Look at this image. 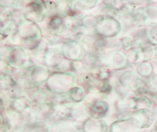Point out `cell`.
Segmentation results:
<instances>
[{"label": "cell", "instance_id": "3", "mask_svg": "<svg viewBox=\"0 0 157 132\" xmlns=\"http://www.w3.org/2000/svg\"><path fill=\"white\" fill-rule=\"evenodd\" d=\"M1 60L13 70H24L31 66L30 59L24 47L18 44H6L1 49Z\"/></svg>", "mask_w": 157, "mask_h": 132}, {"label": "cell", "instance_id": "29", "mask_svg": "<svg viewBox=\"0 0 157 132\" xmlns=\"http://www.w3.org/2000/svg\"><path fill=\"white\" fill-rule=\"evenodd\" d=\"M126 3L130 4L131 6H134L137 7H143L145 6H148V0H124Z\"/></svg>", "mask_w": 157, "mask_h": 132}, {"label": "cell", "instance_id": "12", "mask_svg": "<svg viewBox=\"0 0 157 132\" xmlns=\"http://www.w3.org/2000/svg\"><path fill=\"white\" fill-rule=\"evenodd\" d=\"M82 43L88 52H101L105 50L107 40L97 33L88 34L84 36L82 39Z\"/></svg>", "mask_w": 157, "mask_h": 132}, {"label": "cell", "instance_id": "5", "mask_svg": "<svg viewBox=\"0 0 157 132\" xmlns=\"http://www.w3.org/2000/svg\"><path fill=\"white\" fill-rule=\"evenodd\" d=\"M123 29L121 22L116 17L102 15L98 22L95 33L105 39L114 38L120 34Z\"/></svg>", "mask_w": 157, "mask_h": 132}, {"label": "cell", "instance_id": "14", "mask_svg": "<svg viewBox=\"0 0 157 132\" xmlns=\"http://www.w3.org/2000/svg\"><path fill=\"white\" fill-rule=\"evenodd\" d=\"M141 123V129H148L153 126L156 120V113L152 109H143L130 113Z\"/></svg>", "mask_w": 157, "mask_h": 132}, {"label": "cell", "instance_id": "1", "mask_svg": "<svg viewBox=\"0 0 157 132\" xmlns=\"http://www.w3.org/2000/svg\"><path fill=\"white\" fill-rule=\"evenodd\" d=\"M13 36H16L18 45L31 52L37 50L43 40V32L38 23L27 20L18 26L17 31Z\"/></svg>", "mask_w": 157, "mask_h": 132}, {"label": "cell", "instance_id": "26", "mask_svg": "<svg viewBox=\"0 0 157 132\" xmlns=\"http://www.w3.org/2000/svg\"><path fill=\"white\" fill-rule=\"evenodd\" d=\"M141 10L146 21L147 26L157 22V6H145L141 7Z\"/></svg>", "mask_w": 157, "mask_h": 132}, {"label": "cell", "instance_id": "24", "mask_svg": "<svg viewBox=\"0 0 157 132\" xmlns=\"http://www.w3.org/2000/svg\"><path fill=\"white\" fill-rule=\"evenodd\" d=\"M136 71L137 74L142 78H151L154 71H155V67L153 64L151 63V61L147 60V61L141 62L136 67Z\"/></svg>", "mask_w": 157, "mask_h": 132}, {"label": "cell", "instance_id": "11", "mask_svg": "<svg viewBox=\"0 0 157 132\" xmlns=\"http://www.w3.org/2000/svg\"><path fill=\"white\" fill-rule=\"evenodd\" d=\"M64 60L63 56L61 47L50 46L47 47L43 57V63L50 69H55Z\"/></svg>", "mask_w": 157, "mask_h": 132}, {"label": "cell", "instance_id": "27", "mask_svg": "<svg viewBox=\"0 0 157 132\" xmlns=\"http://www.w3.org/2000/svg\"><path fill=\"white\" fill-rule=\"evenodd\" d=\"M145 31L148 43L157 46V22H153L145 26Z\"/></svg>", "mask_w": 157, "mask_h": 132}, {"label": "cell", "instance_id": "10", "mask_svg": "<svg viewBox=\"0 0 157 132\" xmlns=\"http://www.w3.org/2000/svg\"><path fill=\"white\" fill-rule=\"evenodd\" d=\"M141 129L140 122L132 116L122 118L113 122L109 127V132H137Z\"/></svg>", "mask_w": 157, "mask_h": 132}, {"label": "cell", "instance_id": "30", "mask_svg": "<svg viewBox=\"0 0 157 132\" xmlns=\"http://www.w3.org/2000/svg\"><path fill=\"white\" fill-rule=\"evenodd\" d=\"M101 2L105 6L116 7L117 6V0H101Z\"/></svg>", "mask_w": 157, "mask_h": 132}, {"label": "cell", "instance_id": "34", "mask_svg": "<svg viewBox=\"0 0 157 132\" xmlns=\"http://www.w3.org/2000/svg\"><path fill=\"white\" fill-rule=\"evenodd\" d=\"M147 129H142V130H141V131H140V130H139V131H137V132H147Z\"/></svg>", "mask_w": 157, "mask_h": 132}, {"label": "cell", "instance_id": "13", "mask_svg": "<svg viewBox=\"0 0 157 132\" xmlns=\"http://www.w3.org/2000/svg\"><path fill=\"white\" fill-rule=\"evenodd\" d=\"M50 124V132H78V122L71 118L56 119Z\"/></svg>", "mask_w": 157, "mask_h": 132}, {"label": "cell", "instance_id": "6", "mask_svg": "<svg viewBox=\"0 0 157 132\" xmlns=\"http://www.w3.org/2000/svg\"><path fill=\"white\" fill-rule=\"evenodd\" d=\"M21 10L26 20L39 23L47 17L48 6L45 0H29Z\"/></svg>", "mask_w": 157, "mask_h": 132}, {"label": "cell", "instance_id": "19", "mask_svg": "<svg viewBox=\"0 0 157 132\" xmlns=\"http://www.w3.org/2000/svg\"><path fill=\"white\" fill-rule=\"evenodd\" d=\"M72 109H71V118L75 119L77 122H84L90 116L89 112H88V105L87 104L79 103L77 105H72Z\"/></svg>", "mask_w": 157, "mask_h": 132}, {"label": "cell", "instance_id": "31", "mask_svg": "<svg viewBox=\"0 0 157 132\" xmlns=\"http://www.w3.org/2000/svg\"><path fill=\"white\" fill-rule=\"evenodd\" d=\"M150 132H157V122L154 123V125L152 126V129L150 130Z\"/></svg>", "mask_w": 157, "mask_h": 132}, {"label": "cell", "instance_id": "4", "mask_svg": "<svg viewBox=\"0 0 157 132\" xmlns=\"http://www.w3.org/2000/svg\"><path fill=\"white\" fill-rule=\"evenodd\" d=\"M101 67L110 69L111 71H123L130 67L127 56L121 50H105L99 53Z\"/></svg>", "mask_w": 157, "mask_h": 132}, {"label": "cell", "instance_id": "15", "mask_svg": "<svg viewBox=\"0 0 157 132\" xmlns=\"http://www.w3.org/2000/svg\"><path fill=\"white\" fill-rule=\"evenodd\" d=\"M87 105L90 116L95 119H103L109 112V103L104 100H94Z\"/></svg>", "mask_w": 157, "mask_h": 132}, {"label": "cell", "instance_id": "25", "mask_svg": "<svg viewBox=\"0 0 157 132\" xmlns=\"http://www.w3.org/2000/svg\"><path fill=\"white\" fill-rule=\"evenodd\" d=\"M101 14H87L80 19V26L85 29H95Z\"/></svg>", "mask_w": 157, "mask_h": 132}, {"label": "cell", "instance_id": "18", "mask_svg": "<svg viewBox=\"0 0 157 132\" xmlns=\"http://www.w3.org/2000/svg\"><path fill=\"white\" fill-rule=\"evenodd\" d=\"M32 105H33V103L29 97L21 94L19 96L11 99L10 107L21 113H23L29 111L32 108Z\"/></svg>", "mask_w": 157, "mask_h": 132}, {"label": "cell", "instance_id": "21", "mask_svg": "<svg viewBox=\"0 0 157 132\" xmlns=\"http://www.w3.org/2000/svg\"><path fill=\"white\" fill-rule=\"evenodd\" d=\"M17 129L20 132H50V125L44 122H31Z\"/></svg>", "mask_w": 157, "mask_h": 132}, {"label": "cell", "instance_id": "20", "mask_svg": "<svg viewBox=\"0 0 157 132\" xmlns=\"http://www.w3.org/2000/svg\"><path fill=\"white\" fill-rule=\"evenodd\" d=\"M86 97V91L82 86H74L66 93L68 102L72 104L82 103Z\"/></svg>", "mask_w": 157, "mask_h": 132}, {"label": "cell", "instance_id": "33", "mask_svg": "<svg viewBox=\"0 0 157 132\" xmlns=\"http://www.w3.org/2000/svg\"><path fill=\"white\" fill-rule=\"evenodd\" d=\"M57 1H61V2H68V3H71V2H72V0H57Z\"/></svg>", "mask_w": 157, "mask_h": 132}, {"label": "cell", "instance_id": "2", "mask_svg": "<svg viewBox=\"0 0 157 132\" xmlns=\"http://www.w3.org/2000/svg\"><path fill=\"white\" fill-rule=\"evenodd\" d=\"M78 77L72 71H54L44 84V89L56 95H61L69 92L77 83Z\"/></svg>", "mask_w": 157, "mask_h": 132}, {"label": "cell", "instance_id": "28", "mask_svg": "<svg viewBox=\"0 0 157 132\" xmlns=\"http://www.w3.org/2000/svg\"><path fill=\"white\" fill-rule=\"evenodd\" d=\"M147 86L152 93L157 94V70H155L151 78H148Z\"/></svg>", "mask_w": 157, "mask_h": 132}, {"label": "cell", "instance_id": "35", "mask_svg": "<svg viewBox=\"0 0 157 132\" xmlns=\"http://www.w3.org/2000/svg\"><path fill=\"white\" fill-rule=\"evenodd\" d=\"M21 1H25V0H21ZM28 1H29V0H28Z\"/></svg>", "mask_w": 157, "mask_h": 132}, {"label": "cell", "instance_id": "16", "mask_svg": "<svg viewBox=\"0 0 157 132\" xmlns=\"http://www.w3.org/2000/svg\"><path fill=\"white\" fill-rule=\"evenodd\" d=\"M109 130V125L103 119H95L89 117L81 126L82 132H108Z\"/></svg>", "mask_w": 157, "mask_h": 132}, {"label": "cell", "instance_id": "9", "mask_svg": "<svg viewBox=\"0 0 157 132\" xmlns=\"http://www.w3.org/2000/svg\"><path fill=\"white\" fill-rule=\"evenodd\" d=\"M27 72L32 88L44 85L51 74L50 68L43 64H32L27 68Z\"/></svg>", "mask_w": 157, "mask_h": 132}, {"label": "cell", "instance_id": "32", "mask_svg": "<svg viewBox=\"0 0 157 132\" xmlns=\"http://www.w3.org/2000/svg\"><path fill=\"white\" fill-rule=\"evenodd\" d=\"M148 2L151 4H157V0H148Z\"/></svg>", "mask_w": 157, "mask_h": 132}, {"label": "cell", "instance_id": "17", "mask_svg": "<svg viewBox=\"0 0 157 132\" xmlns=\"http://www.w3.org/2000/svg\"><path fill=\"white\" fill-rule=\"evenodd\" d=\"M115 108L120 113H131L137 111V103L135 96L125 97L117 100L115 103Z\"/></svg>", "mask_w": 157, "mask_h": 132}, {"label": "cell", "instance_id": "8", "mask_svg": "<svg viewBox=\"0 0 157 132\" xmlns=\"http://www.w3.org/2000/svg\"><path fill=\"white\" fill-rule=\"evenodd\" d=\"M64 58L69 61L83 60L86 54V49L82 43L73 39H67L61 45Z\"/></svg>", "mask_w": 157, "mask_h": 132}, {"label": "cell", "instance_id": "23", "mask_svg": "<svg viewBox=\"0 0 157 132\" xmlns=\"http://www.w3.org/2000/svg\"><path fill=\"white\" fill-rule=\"evenodd\" d=\"M18 26L9 18H5L1 22V36H4L3 38L13 37L16 34Z\"/></svg>", "mask_w": 157, "mask_h": 132}, {"label": "cell", "instance_id": "36", "mask_svg": "<svg viewBox=\"0 0 157 132\" xmlns=\"http://www.w3.org/2000/svg\"></svg>", "mask_w": 157, "mask_h": 132}, {"label": "cell", "instance_id": "7", "mask_svg": "<svg viewBox=\"0 0 157 132\" xmlns=\"http://www.w3.org/2000/svg\"><path fill=\"white\" fill-rule=\"evenodd\" d=\"M119 84L124 89L131 93H139L145 88V82L142 78L137 74L136 70L127 69L124 70L118 78Z\"/></svg>", "mask_w": 157, "mask_h": 132}, {"label": "cell", "instance_id": "22", "mask_svg": "<svg viewBox=\"0 0 157 132\" xmlns=\"http://www.w3.org/2000/svg\"><path fill=\"white\" fill-rule=\"evenodd\" d=\"M99 0H72L71 10L77 13H82V10H91L96 7Z\"/></svg>", "mask_w": 157, "mask_h": 132}]
</instances>
